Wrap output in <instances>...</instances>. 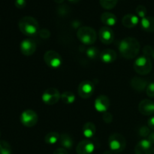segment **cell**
I'll return each mask as SVG.
<instances>
[{
	"label": "cell",
	"mask_w": 154,
	"mask_h": 154,
	"mask_svg": "<svg viewBox=\"0 0 154 154\" xmlns=\"http://www.w3.org/2000/svg\"><path fill=\"white\" fill-rule=\"evenodd\" d=\"M139 42L132 37H127L123 39L119 45V51L120 54L127 60L134 59L138 56L140 51Z\"/></svg>",
	"instance_id": "cell-1"
},
{
	"label": "cell",
	"mask_w": 154,
	"mask_h": 154,
	"mask_svg": "<svg viewBox=\"0 0 154 154\" xmlns=\"http://www.w3.org/2000/svg\"><path fill=\"white\" fill-rule=\"evenodd\" d=\"M18 27L23 35L34 36L39 32V24L37 20L30 16H25L18 22Z\"/></svg>",
	"instance_id": "cell-2"
},
{
	"label": "cell",
	"mask_w": 154,
	"mask_h": 154,
	"mask_svg": "<svg viewBox=\"0 0 154 154\" xmlns=\"http://www.w3.org/2000/svg\"><path fill=\"white\" fill-rule=\"evenodd\" d=\"M77 36L80 42L87 45L94 44L97 38L96 30L90 26H82L78 29Z\"/></svg>",
	"instance_id": "cell-3"
},
{
	"label": "cell",
	"mask_w": 154,
	"mask_h": 154,
	"mask_svg": "<svg viewBox=\"0 0 154 154\" xmlns=\"http://www.w3.org/2000/svg\"><path fill=\"white\" fill-rule=\"evenodd\" d=\"M153 64L150 58L141 56L136 59L134 63V69L140 75H147L152 71Z\"/></svg>",
	"instance_id": "cell-4"
},
{
	"label": "cell",
	"mask_w": 154,
	"mask_h": 154,
	"mask_svg": "<svg viewBox=\"0 0 154 154\" xmlns=\"http://www.w3.org/2000/svg\"><path fill=\"white\" fill-rule=\"evenodd\" d=\"M108 146L112 152L120 153L126 148V141L121 134L114 133L108 138Z\"/></svg>",
	"instance_id": "cell-5"
},
{
	"label": "cell",
	"mask_w": 154,
	"mask_h": 154,
	"mask_svg": "<svg viewBox=\"0 0 154 154\" xmlns=\"http://www.w3.org/2000/svg\"><path fill=\"white\" fill-rule=\"evenodd\" d=\"M61 98L60 91L56 88L47 89L42 96V99L48 105H53L57 103Z\"/></svg>",
	"instance_id": "cell-6"
},
{
	"label": "cell",
	"mask_w": 154,
	"mask_h": 154,
	"mask_svg": "<svg viewBox=\"0 0 154 154\" xmlns=\"http://www.w3.org/2000/svg\"><path fill=\"white\" fill-rule=\"evenodd\" d=\"M44 60L45 63L53 69H57L62 65L61 56L54 51H47L44 56Z\"/></svg>",
	"instance_id": "cell-7"
},
{
	"label": "cell",
	"mask_w": 154,
	"mask_h": 154,
	"mask_svg": "<svg viewBox=\"0 0 154 154\" xmlns=\"http://www.w3.org/2000/svg\"><path fill=\"white\" fill-rule=\"evenodd\" d=\"M38 120V117L35 111L32 110H26L21 114L20 121L23 126L26 127H32L35 126Z\"/></svg>",
	"instance_id": "cell-8"
},
{
	"label": "cell",
	"mask_w": 154,
	"mask_h": 154,
	"mask_svg": "<svg viewBox=\"0 0 154 154\" xmlns=\"http://www.w3.org/2000/svg\"><path fill=\"white\" fill-rule=\"evenodd\" d=\"M95 86L91 81H82L78 86V95L83 99H88L94 93Z\"/></svg>",
	"instance_id": "cell-9"
},
{
	"label": "cell",
	"mask_w": 154,
	"mask_h": 154,
	"mask_svg": "<svg viewBox=\"0 0 154 154\" xmlns=\"http://www.w3.org/2000/svg\"><path fill=\"white\" fill-rule=\"evenodd\" d=\"M153 153V144L148 139H142L135 147V154H152Z\"/></svg>",
	"instance_id": "cell-10"
},
{
	"label": "cell",
	"mask_w": 154,
	"mask_h": 154,
	"mask_svg": "<svg viewBox=\"0 0 154 154\" xmlns=\"http://www.w3.org/2000/svg\"><path fill=\"white\" fill-rule=\"evenodd\" d=\"M94 107L99 112H107L110 107V99L105 95H100L95 100Z\"/></svg>",
	"instance_id": "cell-11"
},
{
	"label": "cell",
	"mask_w": 154,
	"mask_h": 154,
	"mask_svg": "<svg viewBox=\"0 0 154 154\" xmlns=\"http://www.w3.org/2000/svg\"><path fill=\"white\" fill-rule=\"evenodd\" d=\"M99 38L105 45H110L113 42L114 38V31L108 26H103L99 30Z\"/></svg>",
	"instance_id": "cell-12"
},
{
	"label": "cell",
	"mask_w": 154,
	"mask_h": 154,
	"mask_svg": "<svg viewBox=\"0 0 154 154\" xmlns=\"http://www.w3.org/2000/svg\"><path fill=\"white\" fill-rule=\"evenodd\" d=\"M94 150V144L88 139L80 141L76 147V152L78 154H92Z\"/></svg>",
	"instance_id": "cell-13"
},
{
	"label": "cell",
	"mask_w": 154,
	"mask_h": 154,
	"mask_svg": "<svg viewBox=\"0 0 154 154\" xmlns=\"http://www.w3.org/2000/svg\"><path fill=\"white\" fill-rule=\"evenodd\" d=\"M37 45L32 39H25L20 44V51L23 55L31 56L36 51Z\"/></svg>",
	"instance_id": "cell-14"
},
{
	"label": "cell",
	"mask_w": 154,
	"mask_h": 154,
	"mask_svg": "<svg viewBox=\"0 0 154 154\" xmlns=\"http://www.w3.org/2000/svg\"><path fill=\"white\" fill-rule=\"evenodd\" d=\"M138 110L143 115H153L154 114V102L150 99H144L138 105Z\"/></svg>",
	"instance_id": "cell-15"
},
{
	"label": "cell",
	"mask_w": 154,
	"mask_h": 154,
	"mask_svg": "<svg viewBox=\"0 0 154 154\" xmlns=\"http://www.w3.org/2000/svg\"><path fill=\"white\" fill-rule=\"evenodd\" d=\"M147 85H148V83H147V80L139 78V77H134L131 80V86L135 91H144L147 89Z\"/></svg>",
	"instance_id": "cell-16"
},
{
	"label": "cell",
	"mask_w": 154,
	"mask_h": 154,
	"mask_svg": "<svg viewBox=\"0 0 154 154\" xmlns=\"http://www.w3.org/2000/svg\"><path fill=\"white\" fill-rule=\"evenodd\" d=\"M139 22V17L137 15L132 14H128L125 15L122 19V23L126 28H133L135 26L138 25Z\"/></svg>",
	"instance_id": "cell-17"
},
{
	"label": "cell",
	"mask_w": 154,
	"mask_h": 154,
	"mask_svg": "<svg viewBox=\"0 0 154 154\" xmlns=\"http://www.w3.org/2000/svg\"><path fill=\"white\" fill-rule=\"evenodd\" d=\"M117 53L111 49H105L100 54V58L105 63H111L117 59Z\"/></svg>",
	"instance_id": "cell-18"
},
{
	"label": "cell",
	"mask_w": 154,
	"mask_h": 154,
	"mask_svg": "<svg viewBox=\"0 0 154 154\" xmlns=\"http://www.w3.org/2000/svg\"><path fill=\"white\" fill-rule=\"evenodd\" d=\"M101 21L106 26H113L117 22V17L115 14L111 12H104L101 15Z\"/></svg>",
	"instance_id": "cell-19"
},
{
	"label": "cell",
	"mask_w": 154,
	"mask_h": 154,
	"mask_svg": "<svg viewBox=\"0 0 154 154\" xmlns=\"http://www.w3.org/2000/svg\"><path fill=\"white\" fill-rule=\"evenodd\" d=\"M96 132V125L92 122H87L83 126V135L85 138H92L94 137Z\"/></svg>",
	"instance_id": "cell-20"
},
{
	"label": "cell",
	"mask_w": 154,
	"mask_h": 154,
	"mask_svg": "<svg viewBox=\"0 0 154 154\" xmlns=\"http://www.w3.org/2000/svg\"><path fill=\"white\" fill-rule=\"evenodd\" d=\"M141 26L143 30L147 32H154V17H145L141 20Z\"/></svg>",
	"instance_id": "cell-21"
},
{
	"label": "cell",
	"mask_w": 154,
	"mask_h": 154,
	"mask_svg": "<svg viewBox=\"0 0 154 154\" xmlns=\"http://www.w3.org/2000/svg\"><path fill=\"white\" fill-rule=\"evenodd\" d=\"M62 147L63 148L66 149V150H69V149H72L73 147L74 144V141L72 139V137L67 133H63L60 135V141Z\"/></svg>",
	"instance_id": "cell-22"
},
{
	"label": "cell",
	"mask_w": 154,
	"mask_h": 154,
	"mask_svg": "<svg viewBox=\"0 0 154 154\" xmlns=\"http://www.w3.org/2000/svg\"><path fill=\"white\" fill-rule=\"evenodd\" d=\"M60 135L58 132H51L46 135L45 138V141L46 144L53 145V144H57L58 141H60Z\"/></svg>",
	"instance_id": "cell-23"
},
{
	"label": "cell",
	"mask_w": 154,
	"mask_h": 154,
	"mask_svg": "<svg viewBox=\"0 0 154 154\" xmlns=\"http://www.w3.org/2000/svg\"><path fill=\"white\" fill-rule=\"evenodd\" d=\"M61 99L64 103L72 104L75 101V96L70 91H66L61 95Z\"/></svg>",
	"instance_id": "cell-24"
},
{
	"label": "cell",
	"mask_w": 154,
	"mask_h": 154,
	"mask_svg": "<svg viewBox=\"0 0 154 154\" xmlns=\"http://www.w3.org/2000/svg\"><path fill=\"white\" fill-rule=\"evenodd\" d=\"M118 1L119 0H99V2L104 9L111 10L117 5Z\"/></svg>",
	"instance_id": "cell-25"
},
{
	"label": "cell",
	"mask_w": 154,
	"mask_h": 154,
	"mask_svg": "<svg viewBox=\"0 0 154 154\" xmlns=\"http://www.w3.org/2000/svg\"><path fill=\"white\" fill-rule=\"evenodd\" d=\"M11 153L10 144L4 140H0V154H11Z\"/></svg>",
	"instance_id": "cell-26"
},
{
	"label": "cell",
	"mask_w": 154,
	"mask_h": 154,
	"mask_svg": "<svg viewBox=\"0 0 154 154\" xmlns=\"http://www.w3.org/2000/svg\"><path fill=\"white\" fill-rule=\"evenodd\" d=\"M87 56L91 60H96L99 56H100V54L98 48L96 47H90L87 50Z\"/></svg>",
	"instance_id": "cell-27"
},
{
	"label": "cell",
	"mask_w": 154,
	"mask_h": 154,
	"mask_svg": "<svg viewBox=\"0 0 154 154\" xmlns=\"http://www.w3.org/2000/svg\"><path fill=\"white\" fill-rule=\"evenodd\" d=\"M135 12H136L137 14V16L138 17H141V19L144 17H147L146 15H147V8H146L145 6L144 5H140L137 6L136 9H135Z\"/></svg>",
	"instance_id": "cell-28"
},
{
	"label": "cell",
	"mask_w": 154,
	"mask_h": 154,
	"mask_svg": "<svg viewBox=\"0 0 154 154\" xmlns=\"http://www.w3.org/2000/svg\"><path fill=\"white\" fill-rule=\"evenodd\" d=\"M143 52H144V54L145 57H148V58L152 57L154 60V48H152L151 46L147 45V46L144 47V50H143Z\"/></svg>",
	"instance_id": "cell-29"
},
{
	"label": "cell",
	"mask_w": 154,
	"mask_h": 154,
	"mask_svg": "<svg viewBox=\"0 0 154 154\" xmlns=\"http://www.w3.org/2000/svg\"><path fill=\"white\" fill-rule=\"evenodd\" d=\"M150 132H150V129L148 127V126H143L142 127L140 128L138 133H139L140 136L143 137V138H148Z\"/></svg>",
	"instance_id": "cell-30"
},
{
	"label": "cell",
	"mask_w": 154,
	"mask_h": 154,
	"mask_svg": "<svg viewBox=\"0 0 154 154\" xmlns=\"http://www.w3.org/2000/svg\"><path fill=\"white\" fill-rule=\"evenodd\" d=\"M146 93L150 98H154V82L148 84L146 89Z\"/></svg>",
	"instance_id": "cell-31"
},
{
	"label": "cell",
	"mask_w": 154,
	"mask_h": 154,
	"mask_svg": "<svg viewBox=\"0 0 154 154\" xmlns=\"http://www.w3.org/2000/svg\"><path fill=\"white\" fill-rule=\"evenodd\" d=\"M102 118H103V120L106 123H110L113 120V116L111 113L109 112H105L102 115Z\"/></svg>",
	"instance_id": "cell-32"
},
{
	"label": "cell",
	"mask_w": 154,
	"mask_h": 154,
	"mask_svg": "<svg viewBox=\"0 0 154 154\" xmlns=\"http://www.w3.org/2000/svg\"><path fill=\"white\" fill-rule=\"evenodd\" d=\"M15 6L19 9H23L26 5V0H15Z\"/></svg>",
	"instance_id": "cell-33"
},
{
	"label": "cell",
	"mask_w": 154,
	"mask_h": 154,
	"mask_svg": "<svg viewBox=\"0 0 154 154\" xmlns=\"http://www.w3.org/2000/svg\"><path fill=\"white\" fill-rule=\"evenodd\" d=\"M38 32L40 33V36L42 38H48L50 37V35H51V33H50L49 30L46 29H43L40 30Z\"/></svg>",
	"instance_id": "cell-34"
},
{
	"label": "cell",
	"mask_w": 154,
	"mask_h": 154,
	"mask_svg": "<svg viewBox=\"0 0 154 154\" xmlns=\"http://www.w3.org/2000/svg\"><path fill=\"white\" fill-rule=\"evenodd\" d=\"M53 154H69L66 149L63 148V147H60V148H57V150H55V151L54 152Z\"/></svg>",
	"instance_id": "cell-35"
},
{
	"label": "cell",
	"mask_w": 154,
	"mask_h": 154,
	"mask_svg": "<svg viewBox=\"0 0 154 154\" xmlns=\"http://www.w3.org/2000/svg\"><path fill=\"white\" fill-rule=\"evenodd\" d=\"M147 126L150 128V129L154 131V116L150 117L147 121Z\"/></svg>",
	"instance_id": "cell-36"
},
{
	"label": "cell",
	"mask_w": 154,
	"mask_h": 154,
	"mask_svg": "<svg viewBox=\"0 0 154 154\" xmlns=\"http://www.w3.org/2000/svg\"><path fill=\"white\" fill-rule=\"evenodd\" d=\"M147 139L149 140V141L151 142L152 144H154V132H150V134L149 135L148 138H147Z\"/></svg>",
	"instance_id": "cell-37"
},
{
	"label": "cell",
	"mask_w": 154,
	"mask_h": 154,
	"mask_svg": "<svg viewBox=\"0 0 154 154\" xmlns=\"http://www.w3.org/2000/svg\"><path fill=\"white\" fill-rule=\"evenodd\" d=\"M69 1L72 3H78V2H79L81 0H69Z\"/></svg>",
	"instance_id": "cell-38"
},
{
	"label": "cell",
	"mask_w": 154,
	"mask_h": 154,
	"mask_svg": "<svg viewBox=\"0 0 154 154\" xmlns=\"http://www.w3.org/2000/svg\"><path fill=\"white\" fill-rule=\"evenodd\" d=\"M56 3H58V4H60V3H63L64 2V0H54Z\"/></svg>",
	"instance_id": "cell-39"
},
{
	"label": "cell",
	"mask_w": 154,
	"mask_h": 154,
	"mask_svg": "<svg viewBox=\"0 0 154 154\" xmlns=\"http://www.w3.org/2000/svg\"><path fill=\"white\" fill-rule=\"evenodd\" d=\"M0 137H1V132H0Z\"/></svg>",
	"instance_id": "cell-40"
},
{
	"label": "cell",
	"mask_w": 154,
	"mask_h": 154,
	"mask_svg": "<svg viewBox=\"0 0 154 154\" xmlns=\"http://www.w3.org/2000/svg\"><path fill=\"white\" fill-rule=\"evenodd\" d=\"M153 153H154V147H153Z\"/></svg>",
	"instance_id": "cell-41"
}]
</instances>
